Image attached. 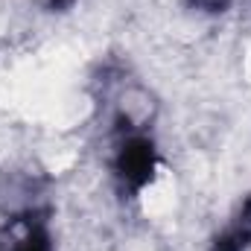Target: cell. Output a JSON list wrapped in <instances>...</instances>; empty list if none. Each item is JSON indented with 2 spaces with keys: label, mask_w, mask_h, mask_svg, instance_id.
<instances>
[{
  "label": "cell",
  "mask_w": 251,
  "mask_h": 251,
  "mask_svg": "<svg viewBox=\"0 0 251 251\" xmlns=\"http://www.w3.org/2000/svg\"><path fill=\"white\" fill-rule=\"evenodd\" d=\"M0 251H56L47 225V210L29 204L6 213V222L0 228Z\"/></svg>",
  "instance_id": "2"
},
{
  "label": "cell",
  "mask_w": 251,
  "mask_h": 251,
  "mask_svg": "<svg viewBox=\"0 0 251 251\" xmlns=\"http://www.w3.org/2000/svg\"><path fill=\"white\" fill-rule=\"evenodd\" d=\"M210 251H251V193L243 199L234 219L213 237Z\"/></svg>",
  "instance_id": "3"
},
{
  "label": "cell",
  "mask_w": 251,
  "mask_h": 251,
  "mask_svg": "<svg viewBox=\"0 0 251 251\" xmlns=\"http://www.w3.org/2000/svg\"><path fill=\"white\" fill-rule=\"evenodd\" d=\"M228 3H231V0H190V6H193V9H199V12H210V15L225 12V9H228Z\"/></svg>",
  "instance_id": "4"
},
{
  "label": "cell",
  "mask_w": 251,
  "mask_h": 251,
  "mask_svg": "<svg viewBox=\"0 0 251 251\" xmlns=\"http://www.w3.org/2000/svg\"><path fill=\"white\" fill-rule=\"evenodd\" d=\"M146 114L117 108L111 117V178L120 199H137L152 184L158 170L155 140L146 134Z\"/></svg>",
  "instance_id": "1"
},
{
  "label": "cell",
  "mask_w": 251,
  "mask_h": 251,
  "mask_svg": "<svg viewBox=\"0 0 251 251\" xmlns=\"http://www.w3.org/2000/svg\"><path fill=\"white\" fill-rule=\"evenodd\" d=\"M76 0H44V6L50 9V12H64V9H70Z\"/></svg>",
  "instance_id": "5"
}]
</instances>
